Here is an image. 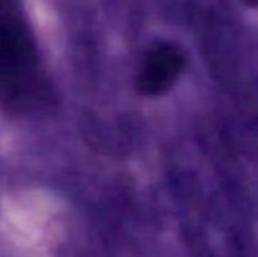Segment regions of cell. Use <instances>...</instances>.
I'll list each match as a JSON object with an SVG mask.
<instances>
[{
    "instance_id": "1",
    "label": "cell",
    "mask_w": 258,
    "mask_h": 257,
    "mask_svg": "<svg viewBox=\"0 0 258 257\" xmlns=\"http://www.w3.org/2000/svg\"><path fill=\"white\" fill-rule=\"evenodd\" d=\"M35 50L24 30L0 27V102L9 108L38 105L45 87Z\"/></svg>"
},
{
    "instance_id": "2",
    "label": "cell",
    "mask_w": 258,
    "mask_h": 257,
    "mask_svg": "<svg viewBox=\"0 0 258 257\" xmlns=\"http://www.w3.org/2000/svg\"><path fill=\"white\" fill-rule=\"evenodd\" d=\"M185 65L181 49L170 43H160L146 54L136 78V87L145 96L163 95L176 82Z\"/></svg>"
},
{
    "instance_id": "3",
    "label": "cell",
    "mask_w": 258,
    "mask_h": 257,
    "mask_svg": "<svg viewBox=\"0 0 258 257\" xmlns=\"http://www.w3.org/2000/svg\"><path fill=\"white\" fill-rule=\"evenodd\" d=\"M239 2L246 5V7L258 8V0H239Z\"/></svg>"
}]
</instances>
